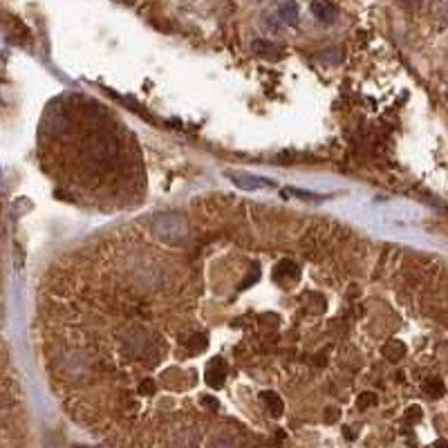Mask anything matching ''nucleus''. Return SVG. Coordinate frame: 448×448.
<instances>
[{
  "label": "nucleus",
  "instance_id": "a211bd4d",
  "mask_svg": "<svg viewBox=\"0 0 448 448\" xmlns=\"http://www.w3.org/2000/svg\"><path fill=\"white\" fill-rule=\"evenodd\" d=\"M72 448H90V446H72Z\"/></svg>",
  "mask_w": 448,
  "mask_h": 448
},
{
  "label": "nucleus",
  "instance_id": "1a4fd4ad",
  "mask_svg": "<svg viewBox=\"0 0 448 448\" xmlns=\"http://www.w3.org/2000/svg\"><path fill=\"white\" fill-rule=\"evenodd\" d=\"M285 196H294V198H298V200H309V202H323V200H325L323 196H318V193H309V191H303V189H294V186L285 189Z\"/></svg>",
  "mask_w": 448,
  "mask_h": 448
},
{
  "label": "nucleus",
  "instance_id": "ddd939ff",
  "mask_svg": "<svg viewBox=\"0 0 448 448\" xmlns=\"http://www.w3.org/2000/svg\"><path fill=\"white\" fill-rule=\"evenodd\" d=\"M155 392V384L150 381V379H146V381H141L139 386V394H153Z\"/></svg>",
  "mask_w": 448,
  "mask_h": 448
},
{
  "label": "nucleus",
  "instance_id": "4468645a",
  "mask_svg": "<svg viewBox=\"0 0 448 448\" xmlns=\"http://www.w3.org/2000/svg\"><path fill=\"white\" fill-rule=\"evenodd\" d=\"M405 419H415V421L421 419V408H419V405H412V408L405 410Z\"/></svg>",
  "mask_w": 448,
  "mask_h": 448
},
{
  "label": "nucleus",
  "instance_id": "39448f33",
  "mask_svg": "<svg viewBox=\"0 0 448 448\" xmlns=\"http://www.w3.org/2000/svg\"><path fill=\"white\" fill-rule=\"evenodd\" d=\"M300 269L296 263L292 260H283V263H278V267L274 269V278L276 281H283V278H298Z\"/></svg>",
  "mask_w": 448,
  "mask_h": 448
},
{
  "label": "nucleus",
  "instance_id": "423d86ee",
  "mask_svg": "<svg viewBox=\"0 0 448 448\" xmlns=\"http://www.w3.org/2000/svg\"><path fill=\"white\" fill-rule=\"evenodd\" d=\"M253 52L265 56V58H281L283 56L281 49H278L274 43H269V40H256V43H253Z\"/></svg>",
  "mask_w": 448,
  "mask_h": 448
},
{
  "label": "nucleus",
  "instance_id": "2eb2a0df",
  "mask_svg": "<svg viewBox=\"0 0 448 448\" xmlns=\"http://www.w3.org/2000/svg\"><path fill=\"white\" fill-rule=\"evenodd\" d=\"M202 403L209 405L211 410H217V405H220V403H217V399H213V397H202Z\"/></svg>",
  "mask_w": 448,
  "mask_h": 448
},
{
  "label": "nucleus",
  "instance_id": "f3484780",
  "mask_svg": "<svg viewBox=\"0 0 448 448\" xmlns=\"http://www.w3.org/2000/svg\"><path fill=\"white\" fill-rule=\"evenodd\" d=\"M435 448H446V442H444V439H439V442L435 444Z\"/></svg>",
  "mask_w": 448,
  "mask_h": 448
},
{
  "label": "nucleus",
  "instance_id": "0eeeda50",
  "mask_svg": "<svg viewBox=\"0 0 448 448\" xmlns=\"http://www.w3.org/2000/svg\"><path fill=\"white\" fill-rule=\"evenodd\" d=\"M260 399L267 403V408H269V412H272L274 417H281L283 415V399L276 392H269L267 390V392L260 394Z\"/></svg>",
  "mask_w": 448,
  "mask_h": 448
},
{
  "label": "nucleus",
  "instance_id": "9d476101",
  "mask_svg": "<svg viewBox=\"0 0 448 448\" xmlns=\"http://www.w3.org/2000/svg\"><path fill=\"white\" fill-rule=\"evenodd\" d=\"M424 390L428 397H433V399H439V397H444V384L439 381V379H433V381H428L424 386Z\"/></svg>",
  "mask_w": 448,
  "mask_h": 448
},
{
  "label": "nucleus",
  "instance_id": "dca6fc26",
  "mask_svg": "<svg viewBox=\"0 0 448 448\" xmlns=\"http://www.w3.org/2000/svg\"><path fill=\"white\" fill-rule=\"evenodd\" d=\"M211 448H233V446H231L229 442H215Z\"/></svg>",
  "mask_w": 448,
  "mask_h": 448
},
{
  "label": "nucleus",
  "instance_id": "f8f14e48",
  "mask_svg": "<svg viewBox=\"0 0 448 448\" xmlns=\"http://www.w3.org/2000/svg\"><path fill=\"white\" fill-rule=\"evenodd\" d=\"M207 343H209V341H207L204 334H196V336H193V339L189 341V348H191L193 352H198V350H204Z\"/></svg>",
  "mask_w": 448,
  "mask_h": 448
},
{
  "label": "nucleus",
  "instance_id": "9b49d317",
  "mask_svg": "<svg viewBox=\"0 0 448 448\" xmlns=\"http://www.w3.org/2000/svg\"><path fill=\"white\" fill-rule=\"evenodd\" d=\"M357 405H359V408H370V405H377V394H375V392H363V394H359Z\"/></svg>",
  "mask_w": 448,
  "mask_h": 448
},
{
  "label": "nucleus",
  "instance_id": "f03ea898",
  "mask_svg": "<svg viewBox=\"0 0 448 448\" xmlns=\"http://www.w3.org/2000/svg\"><path fill=\"white\" fill-rule=\"evenodd\" d=\"M311 14H314V19H318L320 23H334L336 16H339V10H336V5L332 0H314L311 3Z\"/></svg>",
  "mask_w": 448,
  "mask_h": 448
},
{
  "label": "nucleus",
  "instance_id": "6e6552de",
  "mask_svg": "<svg viewBox=\"0 0 448 448\" xmlns=\"http://www.w3.org/2000/svg\"><path fill=\"white\" fill-rule=\"evenodd\" d=\"M405 354V345L401 341H390L384 345V357L388 361H401Z\"/></svg>",
  "mask_w": 448,
  "mask_h": 448
},
{
  "label": "nucleus",
  "instance_id": "7ed1b4c3",
  "mask_svg": "<svg viewBox=\"0 0 448 448\" xmlns=\"http://www.w3.org/2000/svg\"><path fill=\"white\" fill-rule=\"evenodd\" d=\"M224 379H226V366L222 359H213L209 363V370H207V384L211 388H222L224 386Z\"/></svg>",
  "mask_w": 448,
  "mask_h": 448
},
{
  "label": "nucleus",
  "instance_id": "f257e3e1",
  "mask_svg": "<svg viewBox=\"0 0 448 448\" xmlns=\"http://www.w3.org/2000/svg\"><path fill=\"white\" fill-rule=\"evenodd\" d=\"M226 177L238 186L242 191H260L267 189V186H274L272 180H265V177H256L251 173H226Z\"/></svg>",
  "mask_w": 448,
  "mask_h": 448
},
{
  "label": "nucleus",
  "instance_id": "20e7f679",
  "mask_svg": "<svg viewBox=\"0 0 448 448\" xmlns=\"http://www.w3.org/2000/svg\"><path fill=\"white\" fill-rule=\"evenodd\" d=\"M278 16H281V21L287 23V25H298V5H296V0H285V3L278 7Z\"/></svg>",
  "mask_w": 448,
  "mask_h": 448
}]
</instances>
